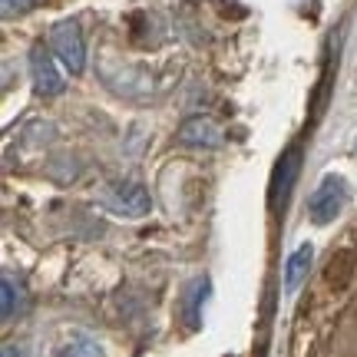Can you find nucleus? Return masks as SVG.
<instances>
[{"mask_svg": "<svg viewBox=\"0 0 357 357\" xmlns=\"http://www.w3.org/2000/svg\"><path fill=\"white\" fill-rule=\"evenodd\" d=\"M344 202H347V182L341 176H328L314 189V195L307 199V218L314 225H328V222L341 215Z\"/></svg>", "mask_w": 357, "mask_h": 357, "instance_id": "obj_1", "label": "nucleus"}, {"mask_svg": "<svg viewBox=\"0 0 357 357\" xmlns=\"http://www.w3.org/2000/svg\"><path fill=\"white\" fill-rule=\"evenodd\" d=\"M50 47L56 53V60L70 70V73H83L86 66V43H83V33H79L77 20H60V24L50 30Z\"/></svg>", "mask_w": 357, "mask_h": 357, "instance_id": "obj_2", "label": "nucleus"}, {"mask_svg": "<svg viewBox=\"0 0 357 357\" xmlns=\"http://www.w3.org/2000/svg\"><path fill=\"white\" fill-rule=\"evenodd\" d=\"M106 208L123 218H142V215H149L153 199H149V192L142 189V185L123 182V185H113V189L106 192Z\"/></svg>", "mask_w": 357, "mask_h": 357, "instance_id": "obj_3", "label": "nucleus"}, {"mask_svg": "<svg viewBox=\"0 0 357 357\" xmlns=\"http://www.w3.org/2000/svg\"><path fill=\"white\" fill-rule=\"evenodd\" d=\"M176 139L182 146H189V149H218L222 139H225V132L218 129L215 119H208V116H189L182 126H178Z\"/></svg>", "mask_w": 357, "mask_h": 357, "instance_id": "obj_4", "label": "nucleus"}, {"mask_svg": "<svg viewBox=\"0 0 357 357\" xmlns=\"http://www.w3.org/2000/svg\"><path fill=\"white\" fill-rule=\"evenodd\" d=\"M30 73H33V89L40 96H60L63 93V73L56 70V60L43 47L30 50Z\"/></svg>", "mask_w": 357, "mask_h": 357, "instance_id": "obj_5", "label": "nucleus"}, {"mask_svg": "<svg viewBox=\"0 0 357 357\" xmlns=\"http://www.w3.org/2000/svg\"><path fill=\"white\" fill-rule=\"evenodd\" d=\"M298 166H301V149L291 146V149L278 159V166H275V178H271V208H278V205L288 202V195H291V189H294V178H298Z\"/></svg>", "mask_w": 357, "mask_h": 357, "instance_id": "obj_6", "label": "nucleus"}, {"mask_svg": "<svg viewBox=\"0 0 357 357\" xmlns=\"http://www.w3.org/2000/svg\"><path fill=\"white\" fill-rule=\"evenodd\" d=\"M311 261H314V248L311 245H298L288 258V265H284V288L288 291H298L301 288V281L307 278V271H311Z\"/></svg>", "mask_w": 357, "mask_h": 357, "instance_id": "obj_7", "label": "nucleus"}, {"mask_svg": "<svg viewBox=\"0 0 357 357\" xmlns=\"http://www.w3.org/2000/svg\"><path fill=\"white\" fill-rule=\"evenodd\" d=\"M24 305H26L24 288L13 284V278L0 281V314H3V321H10L17 311H24Z\"/></svg>", "mask_w": 357, "mask_h": 357, "instance_id": "obj_8", "label": "nucleus"}, {"mask_svg": "<svg viewBox=\"0 0 357 357\" xmlns=\"http://www.w3.org/2000/svg\"><path fill=\"white\" fill-rule=\"evenodd\" d=\"M56 357H102V351H100L96 341H89V337H77V341H70V344L60 347V354Z\"/></svg>", "mask_w": 357, "mask_h": 357, "instance_id": "obj_9", "label": "nucleus"}, {"mask_svg": "<svg viewBox=\"0 0 357 357\" xmlns=\"http://www.w3.org/2000/svg\"><path fill=\"white\" fill-rule=\"evenodd\" d=\"M347 268H351V255H347V252L334 255V258H331V265H328V281H331V284H344Z\"/></svg>", "mask_w": 357, "mask_h": 357, "instance_id": "obj_10", "label": "nucleus"}, {"mask_svg": "<svg viewBox=\"0 0 357 357\" xmlns=\"http://www.w3.org/2000/svg\"><path fill=\"white\" fill-rule=\"evenodd\" d=\"M33 7V0H3V13L13 17V13H26Z\"/></svg>", "mask_w": 357, "mask_h": 357, "instance_id": "obj_11", "label": "nucleus"}, {"mask_svg": "<svg viewBox=\"0 0 357 357\" xmlns=\"http://www.w3.org/2000/svg\"><path fill=\"white\" fill-rule=\"evenodd\" d=\"M3 357H13V351H10V347H7V351H3Z\"/></svg>", "mask_w": 357, "mask_h": 357, "instance_id": "obj_12", "label": "nucleus"}]
</instances>
